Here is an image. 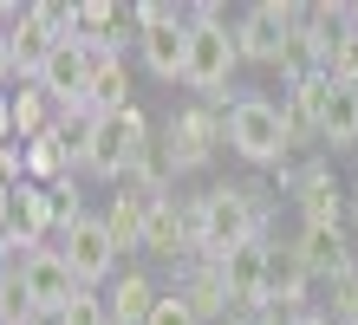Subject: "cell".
Segmentation results:
<instances>
[{
	"mask_svg": "<svg viewBox=\"0 0 358 325\" xmlns=\"http://www.w3.org/2000/svg\"><path fill=\"white\" fill-rule=\"evenodd\" d=\"M345 202H352V234H358V189H352V195H345Z\"/></svg>",
	"mask_w": 358,
	"mask_h": 325,
	"instance_id": "obj_29",
	"label": "cell"
},
{
	"mask_svg": "<svg viewBox=\"0 0 358 325\" xmlns=\"http://www.w3.org/2000/svg\"><path fill=\"white\" fill-rule=\"evenodd\" d=\"M137 59L143 72L163 85H182V59H189V20H170V27H143L137 33Z\"/></svg>",
	"mask_w": 358,
	"mask_h": 325,
	"instance_id": "obj_13",
	"label": "cell"
},
{
	"mask_svg": "<svg viewBox=\"0 0 358 325\" xmlns=\"http://www.w3.org/2000/svg\"><path fill=\"white\" fill-rule=\"evenodd\" d=\"M293 325H332V312H300Z\"/></svg>",
	"mask_w": 358,
	"mask_h": 325,
	"instance_id": "obj_28",
	"label": "cell"
},
{
	"mask_svg": "<svg viewBox=\"0 0 358 325\" xmlns=\"http://www.w3.org/2000/svg\"><path fill=\"white\" fill-rule=\"evenodd\" d=\"M222 267V287H228V306L235 312H267V241H248L235 247Z\"/></svg>",
	"mask_w": 358,
	"mask_h": 325,
	"instance_id": "obj_10",
	"label": "cell"
},
{
	"mask_svg": "<svg viewBox=\"0 0 358 325\" xmlns=\"http://www.w3.org/2000/svg\"><path fill=\"white\" fill-rule=\"evenodd\" d=\"M0 293H7V273H0Z\"/></svg>",
	"mask_w": 358,
	"mask_h": 325,
	"instance_id": "obj_30",
	"label": "cell"
},
{
	"mask_svg": "<svg viewBox=\"0 0 358 325\" xmlns=\"http://www.w3.org/2000/svg\"><path fill=\"white\" fill-rule=\"evenodd\" d=\"M222 117H228V150H235L248 169H280L293 137H287L273 98H235V104H222Z\"/></svg>",
	"mask_w": 358,
	"mask_h": 325,
	"instance_id": "obj_3",
	"label": "cell"
},
{
	"mask_svg": "<svg viewBox=\"0 0 358 325\" xmlns=\"http://www.w3.org/2000/svg\"><path fill=\"white\" fill-rule=\"evenodd\" d=\"M293 195H300V228H339V202H345V189L339 176H332V163H306V169H293Z\"/></svg>",
	"mask_w": 358,
	"mask_h": 325,
	"instance_id": "obj_12",
	"label": "cell"
},
{
	"mask_svg": "<svg viewBox=\"0 0 358 325\" xmlns=\"http://www.w3.org/2000/svg\"><path fill=\"white\" fill-rule=\"evenodd\" d=\"M92 111L111 117V111H131V65H124V52H98V72H92Z\"/></svg>",
	"mask_w": 358,
	"mask_h": 325,
	"instance_id": "obj_20",
	"label": "cell"
},
{
	"mask_svg": "<svg viewBox=\"0 0 358 325\" xmlns=\"http://www.w3.org/2000/svg\"><path fill=\"white\" fill-rule=\"evenodd\" d=\"M20 78V65H13V46H7V39H0V98H7V85Z\"/></svg>",
	"mask_w": 358,
	"mask_h": 325,
	"instance_id": "obj_26",
	"label": "cell"
},
{
	"mask_svg": "<svg viewBox=\"0 0 358 325\" xmlns=\"http://www.w3.org/2000/svg\"><path fill=\"white\" fill-rule=\"evenodd\" d=\"M143 325H202V319H196V312H189V306H182V299H176V293H163V299H157V312H150V319H143Z\"/></svg>",
	"mask_w": 358,
	"mask_h": 325,
	"instance_id": "obj_25",
	"label": "cell"
},
{
	"mask_svg": "<svg viewBox=\"0 0 358 325\" xmlns=\"http://www.w3.org/2000/svg\"><path fill=\"white\" fill-rule=\"evenodd\" d=\"M0 143H13V104L0 98Z\"/></svg>",
	"mask_w": 358,
	"mask_h": 325,
	"instance_id": "obj_27",
	"label": "cell"
},
{
	"mask_svg": "<svg viewBox=\"0 0 358 325\" xmlns=\"http://www.w3.org/2000/svg\"><path fill=\"white\" fill-rule=\"evenodd\" d=\"M7 104H13V137H20V143H33L39 130H52V124H59V104L39 92V85H20Z\"/></svg>",
	"mask_w": 358,
	"mask_h": 325,
	"instance_id": "obj_21",
	"label": "cell"
},
{
	"mask_svg": "<svg viewBox=\"0 0 358 325\" xmlns=\"http://www.w3.org/2000/svg\"><path fill=\"white\" fill-rule=\"evenodd\" d=\"M306 287H313V273H306L300 247H267V312L300 319V306H306Z\"/></svg>",
	"mask_w": 358,
	"mask_h": 325,
	"instance_id": "obj_14",
	"label": "cell"
},
{
	"mask_svg": "<svg viewBox=\"0 0 358 325\" xmlns=\"http://www.w3.org/2000/svg\"><path fill=\"white\" fill-rule=\"evenodd\" d=\"M170 20H189L182 7H170V0H143V7H131V27H170Z\"/></svg>",
	"mask_w": 358,
	"mask_h": 325,
	"instance_id": "obj_24",
	"label": "cell"
},
{
	"mask_svg": "<svg viewBox=\"0 0 358 325\" xmlns=\"http://www.w3.org/2000/svg\"><path fill=\"white\" fill-rule=\"evenodd\" d=\"M189 228H196V260H228L248 241H267V195L255 182H215L189 202Z\"/></svg>",
	"mask_w": 358,
	"mask_h": 325,
	"instance_id": "obj_1",
	"label": "cell"
},
{
	"mask_svg": "<svg viewBox=\"0 0 358 325\" xmlns=\"http://www.w3.org/2000/svg\"><path fill=\"white\" fill-rule=\"evenodd\" d=\"M306 20V7L293 0H255L241 20H235V46H241V65H280L287 46H293V27Z\"/></svg>",
	"mask_w": 358,
	"mask_h": 325,
	"instance_id": "obj_6",
	"label": "cell"
},
{
	"mask_svg": "<svg viewBox=\"0 0 358 325\" xmlns=\"http://www.w3.org/2000/svg\"><path fill=\"white\" fill-rule=\"evenodd\" d=\"M143 254L163 260H196V228H189V202L176 195H157L150 215H143Z\"/></svg>",
	"mask_w": 358,
	"mask_h": 325,
	"instance_id": "obj_11",
	"label": "cell"
},
{
	"mask_svg": "<svg viewBox=\"0 0 358 325\" xmlns=\"http://www.w3.org/2000/svg\"><path fill=\"white\" fill-rule=\"evenodd\" d=\"M52 325H111V312H104V293H92V287H78V299L66 312H59Z\"/></svg>",
	"mask_w": 358,
	"mask_h": 325,
	"instance_id": "obj_23",
	"label": "cell"
},
{
	"mask_svg": "<svg viewBox=\"0 0 358 325\" xmlns=\"http://www.w3.org/2000/svg\"><path fill=\"white\" fill-rule=\"evenodd\" d=\"M59 254H66L78 287H111L117 280V247L104 234V215H78L72 228H59Z\"/></svg>",
	"mask_w": 358,
	"mask_h": 325,
	"instance_id": "obj_7",
	"label": "cell"
},
{
	"mask_svg": "<svg viewBox=\"0 0 358 325\" xmlns=\"http://www.w3.org/2000/svg\"><path fill=\"white\" fill-rule=\"evenodd\" d=\"M150 202H157V195H143V189H131V182H117L111 208H104V234H111L117 260L131 254V247H143V215H150Z\"/></svg>",
	"mask_w": 358,
	"mask_h": 325,
	"instance_id": "obj_16",
	"label": "cell"
},
{
	"mask_svg": "<svg viewBox=\"0 0 358 325\" xmlns=\"http://www.w3.org/2000/svg\"><path fill=\"white\" fill-rule=\"evenodd\" d=\"M13 280H20V293H27V306L39 312V319H59V312H66L72 306V299H78V280H72V267H66V254H59V247H39V254H27V260H20V267H13Z\"/></svg>",
	"mask_w": 358,
	"mask_h": 325,
	"instance_id": "obj_8",
	"label": "cell"
},
{
	"mask_svg": "<svg viewBox=\"0 0 358 325\" xmlns=\"http://www.w3.org/2000/svg\"><path fill=\"white\" fill-rule=\"evenodd\" d=\"M293 247H300V260H306V273H313V280H339V273L358 267L339 228H300V241H293Z\"/></svg>",
	"mask_w": 358,
	"mask_h": 325,
	"instance_id": "obj_18",
	"label": "cell"
},
{
	"mask_svg": "<svg viewBox=\"0 0 358 325\" xmlns=\"http://www.w3.org/2000/svg\"><path fill=\"white\" fill-rule=\"evenodd\" d=\"M92 72H98V52L85 46V39H66V46H52L46 52V65H39V92H46L52 104H78L92 92Z\"/></svg>",
	"mask_w": 358,
	"mask_h": 325,
	"instance_id": "obj_9",
	"label": "cell"
},
{
	"mask_svg": "<svg viewBox=\"0 0 358 325\" xmlns=\"http://www.w3.org/2000/svg\"><path fill=\"white\" fill-rule=\"evenodd\" d=\"M176 299H182V306L196 312L202 325H208V319H222V325H228V312H235V306H228V287H222V267H215V260H182Z\"/></svg>",
	"mask_w": 358,
	"mask_h": 325,
	"instance_id": "obj_15",
	"label": "cell"
},
{
	"mask_svg": "<svg viewBox=\"0 0 358 325\" xmlns=\"http://www.w3.org/2000/svg\"><path fill=\"white\" fill-rule=\"evenodd\" d=\"M150 143H157V137H150V117H143L137 104H131V111H111V117L85 124V143H78V169H85V176H98V182H124Z\"/></svg>",
	"mask_w": 358,
	"mask_h": 325,
	"instance_id": "obj_2",
	"label": "cell"
},
{
	"mask_svg": "<svg viewBox=\"0 0 358 325\" xmlns=\"http://www.w3.org/2000/svg\"><path fill=\"white\" fill-rule=\"evenodd\" d=\"M157 287H150V273H137V267H124L117 280H111V293H104V312H111V325H143L157 312Z\"/></svg>",
	"mask_w": 358,
	"mask_h": 325,
	"instance_id": "obj_17",
	"label": "cell"
},
{
	"mask_svg": "<svg viewBox=\"0 0 358 325\" xmlns=\"http://www.w3.org/2000/svg\"><path fill=\"white\" fill-rule=\"evenodd\" d=\"M320 143H332V150H358V92H352V85H326V104H320Z\"/></svg>",
	"mask_w": 358,
	"mask_h": 325,
	"instance_id": "obj_19",
	"label": "cell"
},
{
	"mask_svg": "<svg viewBox=\"0 0 358 325\" xmlns=\"http://www.w3.org/2000/svg\"><path fill=\"white\" fill-rule=\"evenodd\" d=\"M241 46H235V27L228 20H189V59H182V85L202 98H222V85L235 78Z\"/></svg>",
	"mask_w": 358,
	"mask_h": 325,
	"instance_id": "obj_5",
	"label": "cell"
},
{
	"mask_svg": "<svg viewBox=\"0 0 358 325\" xmlns=\"http://www.w3.org/2000/svg\"><path fill=\"white\" fill-rule=\"evenodd\" d=\"M228 143V117L215 111V104H182V111L163 124V163H170V176H196V169H208V157Z\"/></svg>",
	"mask_w": 358,
	"mask_h": 325,
	"instance_id": "obj_4",
	"label": "cell"
},
{
	"mask_svg": "<svg viewBox=\"0 0 358 325\" xmlns=\"http://www.w3.org/2000/svg\"><path fill=\"white\" fill-rule=\"evenodd\" d=\"M326 78H332V85H352V92H358V33H352V27H345V39H339V46H332Z\"/></svg>",
	"mask_w": 358,
	"mask_h": 325,
	"instance_id": "obj_22",
	"label": "cell"
}]
</instances>
